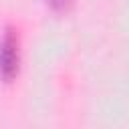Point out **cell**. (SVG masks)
Masks as SVG:
<instances>
[{
  "label": "cell",
  "instance_id": "obj_1",
  "mask_svg": "<svg viewBox=\"0 0 129 129\" xmlns=\"http://www.w3.org/2000/svg\"><path fill=\"white\" fill-rule=\"evenodd\" d=\"M18 69V40L14 30H6L0 42V75L4 79H12Z\"/></svg>",
  "mask_w": 129,
  "mask_h": 129
},
{
  "label": "cell",
  "instance_id": "obj_2",
  "mask_svg": "<svg viewBox=\"0 0 129 129\" xmlns=\"http://www.w3.org/2000/svg\"><path fill=\"white\" fill-rule=\"evenodd\" d=\"M54 10H64L69 4H71V0H46Z\"/></svg>",
  "mask_w": 129,
  "mask_h": 129
}]
</instances>
